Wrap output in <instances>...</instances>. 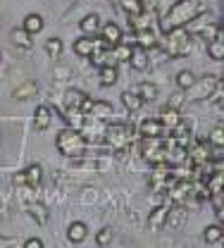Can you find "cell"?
<instances>
[{"mask_svg": "<svg viewBox=\"0 0 224 248\" xmlns=\"http://www.w3.org/2000/svg\"><path fill=\"white\" fill-rule=\"evenodd\" d=\"M86 148H89V141L81 136V131L79 129H62L60 134H58V151L67 157H81V155L86 153Z\"/></svg>", "mask_w": 224, "mask_h": 248, "instance_id": "obj_2", "label": "cell"}, {"mask_svg": "<svg viewBox=\"0 0 224 248\" xmlns=\"http://www.w3.org/2000/svg\"><path fill=\"white\" fill-rule=\"evenodd\" d=\"M191 162H195V165H208L210 162V141H195L191 148Z\"/></svg>", "mask_w": 224, "mask_h": 248, "instance_id": "obj_7", "label": "cell"}, {"mask_svg": "<svg viewBox=\"0 0 224 248\" xmlns=\"http://www.w3.org/2000/svg\"><path fill=\"white\" fill-rule=\"evenodd\" d=\"M203 12V5L198 0H179L162 19V29H172V27H184L186 22H193V17H198Z\"/></svg>", "mask_w": 224, "mask_h": 248, "instance_id": "obj_1", "label": "cell"}, {"mask_svg": "<svg viewBox=\"0 0 224 248\" xmlns=\"http://www.w3.org/2000/svg\"><path fill=\"white\" fill-rule=\"evenodd\" d=\"M141 2H143V0H141Z\"/></svg>", "mask_w": 224, "mask_h": 248, "instance_id": "obj_37", "label": "cell"}, {"mask_svg": "<svg viewBox=\"0 0 224 248\" xmlns=\"http://www.w3.org/2000/svg\"><path fill=\"white\" fill-rule=\"evenodd\" d=\"M93 50H98V41L93 36H81L79 41H74V53L76 55L89 58V55H93Z\"/></svg>", "mask_w": 224, "mask_h": 248, "instance_id": "obj_8", "label": "cell"}, {"mask_svg": "<svg viewBox=\"0 0 224 248\" xmlns=\"http://www.w3.org/2000/svg\"><path fill=\"white\" fill-rule=\"evenodd\" d=\"M41 29H43V19H41L38 15H27V19H24V31L38 33Z\"/></svg>", "mask_w": 224, "mask_h": 248, "instance_id": "obj_27", "label": "cell"}, {"mask_svg": "<svg viewBox=\"0 0 224 248\" xmlns=\"http://www.w3.org/2000/svg\"><path fill=\"white\" fill-rule=\"evenodd\" d=\"M138 131H141V136H162L164 134V126L155 117V120H143L141 126H138Z\"/></svg>", "mask_w": 224, "mask_h": 248, "instance_id": "obj_14", "label": "cell"}, {"mask_svg": "<svg viewBox=\"0 0 224 248\" xmlns=\"http://www.w3.org/2000/svg\"><path fill=\"white\" fill-rule=\"evenodd\" d=\"M84 100H86V93H81V91L69 89V91L64 93V105H67V108H81Z\"/></svg>", "mask_w": 224, "mask_h": 248, "instance_id": "obj_24", "label": "cell"}, {"mask_svg": "<svg viewBox=\"0 0 224 248\" xmlns=\"http://www.w3.org/2000/svg\"><path fill=\"white\" fill-rule=\"evenodd\" d=\"M41 174H43V170H41V165H29L15 182H19V184H29V186H38L41 182Z\"/></svg>", "mask_w": 224, "mask_h": 248, "instance_id": "obj_11", "label": "cell"}, {"mask_svg": "<svg viewBox=\"0 0 224 248\" xmlns=\"http://www.w3.org/2000/svg\"><path fill=\"white\" fill-rule=\"evenodd\" d=\"M193 81H195V77H193L189 69H184V72H179V74H177V86H179L181 91H186Z\"/></svg>", "mask_w": 224, "mask_h": 248, "instance_id": "obj_31", "label": "cell"}, {"mask_svg": "<svg viewBox=\"0 0 224 248\" xmlns=\"http://www.w3.org/2000/svg\"><path fill=\"white\" fill-rule=\"evenodd\" d=\"M64 120H67V124H69L72 129H79V131H81V126L86 124V117H84V110H81V108H67V110H64Z\"/></svg>", "mask_w": 224, "mask_h": 248, "instance_id": "obj_13", "label": "cell"}, {"mask_svg": "<svg viewBox=\"0 0 224 248\" xmlns=\"http://www.w3.org/2000/svg\"><path fill=\"white\" fill-rule=\"evenodd\" d=\"M31 213H33V215H38V222H41V224H45L48 215H45V208H43V205H33Z\"/></svg>", "mask_w": 224, "mask_h": 248, "instance_id": "obj_35", "label": "cell"}, {"mask_svg": "<svg viewBox=\"0 0 224 248\" xmlns=\"http://www.w3.org/2000/svg\"><path fill=\"white\" fill-rule=\"evenodd\" d=\"M100 41H103V46H115V43H119V41H122V29H119L115 22L105 24L103 31H100Z\"/></svg>", "mask_w": 224, "mask_h": 248, "instance_id": "obj_10", "label": "cell"}, {"mask_svg": "<svg viewBox=\"0 0 224 248\" xmlns=\"http://www.w3.org/2000/svg\"><path fill=\"white\" fill-rule=\"evenodd\" d=\"M96 241L100 246H107V244H112V229H100L96 236Z\"/></svg>", "mask_w": 224, "mask_h": 248, "instance_id": "obj_32", "label": "cell"}, {"mask_svg": "<svg viewBox=\"0 0 224 248\" xmlns=\"http://www.w3.org/2000/svg\"><path fill=\"white\" fill-rule=\"evenodd\" d=\"M205 241L208 244H222L224 239V227L222 224H210V227H205Z\"/></svg>", "mask_w": 224, "mask_h": 248, "instance_id": "obj_19", "label": "cell"}, {"mask_svg": "<svg viewBox=\"0 0 224 248\" xmlns=\"http://www.w3.org/2000/svg\"><path fill=\"white\" fill-rule=\"evenodd\" d=\"M162 122V126H164V131H172L177 124L181 122V117H179V112H177V108H172V105H167L164 110L160 112V117H158Z\"/></svg>", "mask_w": 224, "mask_h": 248, "instance_id": "obj_12", "label": "cell"}, {"mask_svg": "<svg viewBox=\"0 0 224 248\" xmlns=\"http://www.w3.org/2000/svg\"><path fill=\"white\" fill-rule=\"evenodd\" d=\"M24 248H43V241H41V239H27V241H24Z\"/></svg>", "mask_w": 224, "mask_h": 248, "instance_id": "obj_36", "label": "cell"}, {"mask_svg": "<svg viewBox=\"0 0 224 248\" xmlns=\"http://www.w3.org/2000/svg\"><path fill=\"white\" fill-rule=\"evenodd\" d=\"M45 53L50 58H60L62 55V41L60 38H48L45 41Z\"/></svg>", "mask_w": 224, "mask_h": 248, "instance_id": "obj_30", "label": "cell"}, {"mask_svg": "<svg viewBox=\"0 0 224 248\" xmlns=\"http://www.w3.org/2000/svg\"><path fill=\"white\" fill-rule=\"evenodd\" d=\"M167 215H169V208H164V205L158 208V210L153 213V217H150V227H153V229H160L162 224L167 222Z\"/></svg>", "mask_w": 224, "mask_h": 248, "instance_id": "obj_28", "label": "cell"}, {"mask_svg": "<svg viewBox=\"0 0 224 248\" xmlns=\"http://www.w3.org/2000/svg\"><path fill=\"white\" fill-rule=\"evenodd\" d=\"M129 62H131V67L134 69H146L148 67V55H146V48H141V46H136V48H131V55H129Z\"/></svg>", "mask_w": 224, "mask_h": 248, "instance_id": "obj_15", "label": "cell"}, {"mask_svg": "<svg viewBox=\"0 0 224 248\" xmlns=\"http://www.w3.org/2000/svg\"><path fill=\"white\" fill-rule=\"evenodd\" d=\"M81 110L89 112V115L96 117V120H110V117L115 115V108H112L110 103H105V100H91V98H86V100L81 103Z\"/></svg>", "mask_w": 224, "mask_h": 248, "instance_id": "obj_5", "label": "cell"}, {"mask_svg": "<svg viewBox=\"0 0 224 248\" xmlns=\"http://www.w3.org/2000/svg\"><path fill=\"white\" fill-rule=\"evenodd\" d=\"M86 234H89V229H86L84 222H74V224H69V229H67V239H69L72 244H81V241L86 239Z\"/></svg>", "mask_w": 224, "mask_h": 248, "instance_id": "obj_16", "label": "cell"}, {"mask_svg": "<svg viewBox=\"0 0 224 248\" xmlns=\"http://www.w3.org/2000/svg\"><path fill=\"white\" fill-rule=\"evenodd\" d=\"M167 50L174 58H181V55H189L191 53V38H189L186 27H172V29H167Z\"/></svg>", "mask_w": 224, "mask_h": 248, "instance_id": "obj_3", "label": "cell"}, {"mask_svg": "<svg viewBox=\"0 0 224 248\" xmlns=\"http://www.w3.org/2000/svg\"><path fill=\"white\" fill-rule=\"evenodd\" d=\"M210 143H212V146H224V131L220 124L215 126V131H212V136H210Z\"/></svg>", "mask_w": 224, "mask_h": 248, "instance_id": "obj_34", "label": "cell"}, {"mask_svg": "<svg viewBox=\"0 0 224 248\" xmlns=\"http://www.w3.org/2000/svg\"><path fill=\"white\" fill-rule=\"evenodd\" d=\"M31 93H36V84H31V81H29V84H24L22 89H17V91H15V95H17L19 100H24V98H27V95H31Z\"/></svg>", "mask_w": 224, "mask_h": 248, "instance_id": "obj_33", "label": "cell"}, {"mask_svg": "<svg viewBox=\"0 0 224 248\" xmlns=\"http://www.w3.org/2000/svg\"><path fill=\"white\" fill-rule=\"evenodd\" d=\"M112 58H115V62H129V55H131V46H127V43H115L112 46Z\"/></svg>", "mask_w": 224, "mask_h": 248, "instance_id": "obj_22", "label": "cell"}, {"mask_svg": "<svg viewBox=\"0 0 224 248\" xmlns=\"http://www.w3.org/2000/svg\"><path fill=\"white\" fill-rule=\"evenodd\" d=\"M136 41H138L141 48H153V46H155V33L150 31V27L136 29Z\"/></svg>", "mask_w": 224, "mask_h": 248, "instance_id": "obj_21", "label": "cell"}, {"mask_svg": "<svg viewBox=\"0 0 224 248\" xmlns=\"http://www.w3.org/2000/svg\"><path fill=\"white\" fill-rule=\"evenodd\" d=\"M50 115H53V110L50 108H45V105H41V108H36V115H33V124H36V129H48L50 126Z\"/></svg>", "mask_w": 224, "mask_h": 248, "instance_id": "obj_17", "label": "cell"}, {"mask_svg": "<svg viewBox=\"0 0 224 248\" xmlns=\"http://www.w3.org/2000/svg\"><path fill=\"white\" fill-rule=\"evenodd\" d=\"M98 27H100L98 15H89V17H84V19H81V31H84L86 36H96Z\"/></svg>", "mask_w": 224, "mask_h": 248, "instance_id": "obj_25", "label": "cell"}, {"mask_svg": "<svg viewBox=\"0 0 224 248\" xmlns=\"http://www.w3.org/2000/svg\"><path fill=\"white\" fill-rule=\"evenodd\" d=\"M215 84H217V79H215V77H205L200 84H195V81H193L191 86L186 89V91H191V93H189V95H191L189 100H198V98H203L205 93L210 95V91L215 89Z\"/></svg>", "mask_w": 224, "mask_h": 248, "instance_id": "obj_6", "label": "cell"}, {"mask_svg": "<svg viewBox=\"0 0 224 248\" xmlns=\"http://www.w3.org/2000/svg\"><path fill=\"white\" fill-rule=\"evenodd\" d=\"M134 126L131 124H110L107 126V131H105V136H107V143L112 146V148H124L131 143V139H134Z\"/></svg>", "mask_w": 224, "mask_h": 248, "instance_id": "obj_4", "label": "cell"}, {"mask_svg": "<svg viewBox=\"0 0 224 248\" xmlns=\"http://www.w3.org/2000/svg\"><path fill=\"white\" fill-rule=\"evenodd\" d=\"M138 95H141V98H143V103H146V100H153V98H155V95H158V86H155V84H148V81H143V84H141V86H138Z\"/></svg>", "mask_w": 224, "mask_h": 248, "instance_id": "obj_29", "label": "cell"}, {"mask_svg": "<svg viewBox=\"0 0 224 248\" xmlns=\"http://www.w3.org/2000/svg\"><path fill=\"white\" fill-rule=\"evenodd\" d=\"M119 7L127 12L129 17H136L143 12V2L141 0H119Z\"/></svg>", "mask_w": 224, "mask_h": 248, "instance_id": "obj_26", "label": "cell"}, {"mask_svg": "<svg viewBox=\"0 0 224 248\" xmlns=\"http://www.w3.org/2000/svg\"><path fill=\"white\" fill-rule=\"evenodd\" d=\"M117 69H115V64H103L100 67V84L103 86H115L117 84Z\"/></svg>", "mask_w": 224, "mask_h": 248, "instance_id": "obj_18", "label": "cell"}, {"mask_svg": "<svg viewBox=\"0 0 224 248\" xmlns=\"http://www.w3.org/2000/svg\"><path fill=\"white\" fill-rule=\"evenodd\" d=\"M208 55L217 62L224 60V31H222V27L217 29V36L208 43Z\"/></svg>", "mask_w": 224, "mask_h": 248, "instance_id": "obj_9", "label": "cell"}, {"mask_svg": "<svg viewBox=\"0 0 224 248\" xmlns=\"http://www.w3.org/2000/svg\"><path fill=\"white\" fill-rule=\"evenodd\" d=\"M10 38H12V43L15 46H22V48H31V33L24 29H15L10 33Z\"/></svg>", "mask_w": 224, "mask_h": 248, "instance_id": "obj_23", "label": "cell"}, {"mask_svg": "<svg viewBox=\"0 0 224 248\" xmlns=\"http://www.w3.org/2000/svg\"><path fill=\"white\" fill-rule=\"evenodd\" d=\"M122 103H124V108H127L129 112H136V110L143 108V98L138 93H131V91H127L122 95Z\"/></svg>", "mask_w": 224, "mask_h": 248, "instance_id": "obj_20", "label": "cell"}]
</instances>
